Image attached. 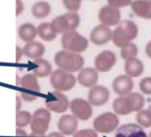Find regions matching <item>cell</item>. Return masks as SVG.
Returning a JSON list of instances; mask_svg holds the SVG:
<instances>
[{"label":"cell","mask_w":151,"mask_h":137,"mask_svg":"<svg viewBox=\"0 0 151 137\" xmlns=\"http://www.w3.org/2000/svg\"><path fill=\"white\" fill-rule=\"evenodd\" d=\"M69 102L68 97L60 91H52L49 93L47 99L45 100L46 108L55 113H63L69 107Z\"/></svg>","instance_id":"8"},{"label":"cell","mask_w":151,"mask_h":137,"mask_svg":"<svg viewBox=\"0 0 151 137\" xmlns=\"http://www.w3.org/2000/svg\"><path fill=\"white\" fill-rule=\"evenodd\" d=\"M22 98L21 97H19L18 95H16V111H21L22 108Z\"/></svg>","instance_id":"39"},{"label":"cell","mask_w":151,"mask_h":137,"mask_svg":"<svg viewBox=\"0 0 151 137\" xmlns=\"http://www.w3.org/2000/svg\"><path fill=\"white\" fill-rule=\"evenodd\" d=\"M50 83L55 90L66 92L69 91L75 87L77 83V79L73 75V74L59 68V69L54 70L50 75Z\"/></svg>","instance_id":"6"},{"label":"cell","mask_w":151,"mask_h":137,"mask_svg":"<svg viewBox=\"0 0 151 137\" xmlns=\"http://www.w3.org/2000/svg\"><path fill=\"white\" fill-rule=\"evenodd\" d=\"M61 45L65 50H68L74 53L84 52L89 45V42L76 30H71L64 33L61 37Z\"/></svg>","instance_id":"3"},{"label":"cell","mask_w":151,"mask_h":137,"mask_svg":"<svg viewBox=\"0 0 151 137\" xmlns=\"http://www.w3.org/2000/svg\"><path fill=\"white\" fill-rule=\"evenodd\" d=\"M24 11V5H23V2L22 0H16V11H15V13H16V16H19L22 13V12Z\"/></svg>","instance_id":"36"},{"label":"cell","mask_w":151,"mask_h":137,"mask_svg":"<svg viewBox=\"0 0 151 137\" xmlns=\"http://www.w3.org/2000/svg\"><path fill=\"white\" fill-rule=\"evenodd\" d=\"M22 50H23L24 56L34 60L37 58H41L45 52V45L37 41H32L30 43H27L23 46Z\"/></svg>","instance_id":"18"},{"label":"cell","mask_w":151,"mask_h":137,"mask_svg":"<svg viewBox=\"0 0 151 137\" xmlns=\"http://www.w3.org/2000/svg\"><path fill=\"white\" fill-rule=\"evenodd\" d=\"M139 89L145 95H151V77H145L140 81Z\"/></svg>","instance_id":"32"},{"label":"cell","mask_w":151,"mask_h":137,"mask_svg":"<svg viewBox=\"0 0 151 137\" xmlns=\"http://www.w3.org/2000/svg\"><path fill=\"white\" fill-rule=\"evenodd\" d=\"M62 3L68 12L77 13L81 7L82 0H62Z\"/></svg>","instance_id":"31"},{"label":"cell","mask_w":151,"mask_h":137,"mask_svg":"<svg viewBox=\"0 0 151 137\" xmlns=\"http://www.w3.org/2000/svg\"><path fill=\"white\" fill-rule=\"evenodd\" d=\"M20 87L23 89H27L36 93H38L41 90L37 77L33 73L26 74L21 78Z\"/></svg>","instance_id":"24"},{"label":"cell","mask_w":151,"mask_h":137,"mask_svg":"<svg viewBox=\"0 0 151 137\" xmlns=\"http://www.w3.org/2000/svg\"><path fill=\"white\" fill-rule=\"evenodd\" d=\"M52 73V67L49 61L41 57L34 60L33 74L37 78H45L50 76Z\"/></svg>","instance_id":"22"},{"label":"cell","mask_w":151,"mask_h":137,"mask_svg":"<svg viewBox=\"0 0 151 137\" xmlns=\"http://www.w3.org/2000/svg\"><path fill=\"white\" fill-rule=\"evenodd\" d=\"M148 111L151 112V104H150V105H149V107H148Z\"/></svg>","instance_id":"44"},{"label":"cell","mask_w":151,"mask_h":137,"mask_svg":"<svg viewBox=\"0 0 151 137\" xmlns=\"http://www.w3.org/2000/svg\"><path fill=\"white\" fill-rule=\"evenodd\" d=\"M99 80V73L93 67H86L80 70L78 75V81L80 85L86 88H93L96 86Z\"/></svg>","instance_id":"16"},{"label":"cell","mask_w":151,"mask_h":137,"mask_svg":"<svg viewBox=\"0 0 151 137\" xmlns=\"http://www.w3.org/2000/svg\"><path fill=\"white\" fill-rule=\"evenodd\" d=\"M37 35L45 42H51L57 36V33L53 30L50 22H42L37 27Z\"/></svg>","instance_id":"26"},{"label":"cell","mask_w":151,"mask_h":137,"mask_svg":"<svg viewBox=\"0 0 151 137\" xmlns=\"http://www.w3.org/2000/svg\"><path fill=\"white\" fill-rule=\"evenodd\" d=\"M98 17L101 23L108 27L116 26L121 22L120 10L109 5L104 6L103 7L101 8L98 13Z\"/></svg>","instance_id":"10"},{"label":"cell","mask_w":151,"mask_h":137,"mask_svg":"<svg viewBox=\"0 0 151 137\" xmlns=\"http://www.w3.org/2000/svg\"><path fill=\"white\" fill-rule=\"evenodd\" d=\"M119 125V119L114 112H104L95 118L93 126L97 133H113Z\"/></svg>","instance_id":"7"},{"label":"cell","mask_w":151,"mask_h":137,"mask_svg":"<svg viewBox=\"0 0 151 137\" xmlns=\"http://www.w3.org/2000/svg\"><path fill=\"white\" fill-rule=\"evenodd\" d=\"M138 26L129 20L122 21L112 31V42L119 48H123L131 43L138 36Z\"/></svg>","instance_id":"1"},{"label":"cell","mask_w":151,"mask_h":137,"mask_svg":"<svg viewBox=\"0 0 151 137\" xmlns=\"http://www.w3.org/2000/svg\"><path fill=\"white\" fill-rule=\"evenodd\" d=\"M136 121L141 127L151 126V112L147 110H141L136 115Z\"/></svg>","instance_id":"29"},{"label":"cell","mask_w":151,"mask_h":137,"mask_svg":"<svg viewBox=\"0 0 151 137\" xmlns=\"http://www.w3.org/2000/svg\"><path fill=\"white\" fill-rule=\"evenodd\" d=\"M73 137H98V133L94 129H82L76 132Z\"/></svg>","instance_id":"33"},{"label":"cell","mask_w":151,"mask_h":137,"mask_svg":"<svg viewBox=\"0 0 151 137\" xmlns=\"http://www.w3.org/2000/svg\"><path fill=\"white\" fill-rule=\"evenodd\" d=\"M51 111L47 108H39L32 114V120L30 123V129L32 135L45 136L49 128L51 122Z\"/></svg>","instance_id":"5"},{"label":"cell","mask_w":151,"mask_h":137,"mask_svg":"<svg viewBox=\"0 0 151 137\" xmlns=\"http://www.w3.org/2000/svg\"><path fill=\"white\" fill-rule=\"evenodd\" d=\"M110 93L109 90L101 85H96L91 88L88 93V102L93 106H102L106 104L109 100Z\"/></svg>","instance_id":"12"},{"label":"cell","mask_w":151,"mask_h":137,"mask_svg":"<svg viewBox=\"0 0 151 137\" xmlns=\"http://www.w3.org/2000/svg\"><path fill=\"white\" fill-rule=\"evenodd\" d=\"M20 97L21 98L25 101V102H28V103H31V102H34L37 99V96L35 95L34 93L32 92H25V91H22L21 94H20Z\"/></svg>","instance_id":"35"},{"label":"cell","mask_w":151,"mask_h":137,"mask_svg":"<svg viewBox=\"0 0 151 137\" xmlns=\"http://www.w3.org/2000/svg\"><path fill=\"white\" fill-rule=\"evenodd\" d=\"M80 24V16L78 13L68 12L55 17L51 25L57 34H64L68 31L76 30Z\"/></svg>","instance_id":"4"},{"label":"cell","mask_w":151,"mask_h":137,"mask_svg":"<svg viewBox=\"0 0 151 137\" xmlns=\"http://www.w3.org/2000/svg\"><path fill=\"white\" fill-rule=\"evenodd\" d=\"M112 89L118 96H128L133 89V81L128 75H119L112 82Z\"/></svg>","instance_id":"15"},{"label":"cell","mask_w":151,"mask_h":137,"mask_svg":"<svg viewBox=\"0 0 151 137\" xmlns=\"http://www.w3.org/2000/svg\"><path fill=\"white\" fill-rule=\"evenodd\" d=\"M145 50H146V54L147 55V57L151 58V41L147 43Z\"/></svg>","instance_id":"40"},{"label":"cell","mask_w":151,"mask_h":137,"mask_svg":"<svg viewBox=\"0 0 151 137\" xmlns=\"http://www.w3.org/2000/svg\"><path fill=\"white\" fill-rule=\"evenodd\" d=\"M23 55H24V53H23L22 48H21L19 46H16V59H15L16 63H19L20 62V60L22 59V57Z\"/></svg>","instance_id":"37"},{"label":"cell","mask_w":151,"mask_h":137,"mask_svg":"<svg viewBox=\"0 0 151 137\" xmlns=\"http://www.w3.org/2000/svg\"><path fill=\"white\" fill-rule=\"evenodd\" d=\"M20 83H21V78H19V76L16 75V86L20 87Z\"/></svg>","instance_id":"42"},{"label":"cell","mask_w":151,"mask_h":137,"mask_svg":"<svg viewBox=\"0 0 151 137\" xmlns=\"http://www.w3.org/2000/svg\"><path fill=\"white\" fill-rule=\"evenodd\" d=\"M18 36L26 43H30L37 36V28L29 22L23 23L18 28Z\"/></svg>","instance_id":"23"},{"label":"cell","mask_w":151,"mask_h":137,"mask_svg":"<svg viewBox=\"0 0 151 137\" xmlns=\"http://www.w3.org/2000/svg\"><path fill=\"white\" fill-rule=\"evenodd\" d=\"M47 137H65L64 134H62L60 132H52V133H50Z\"/></svg>","instance_id":"41"},{"label":"cell","mask_w":151,"mask_h":137,"mask_svg":"<svg viewBox=\"0 0 151 137\" xmlns=\"http://www.w3.org/2000/svg\"><path fill=\"white\" fill-rule=\"evenodd\" d=\"M131 7L138 17L146 20L151 19V0H133Z\"/></svg>","instance_id":"20"},{"label":"cell","mask_w":151,"mask_h":137,"mask_svg":"<svg viewBox=\"0 0 151 137\" xmlns=\"http://www.w3.org/2000/svg\"><path fill=\"white\" fill-rule=\"evenodd\" d=\"M54 62L60 69L71 74L82 70L85 65V59L80 54L65 50L54 55Z\"/></svg>","instance_id":"2"},{"label":"cell","mask_w":151,"mask_h":137,"mask_svg":"<svg viewBox=\"0 0 151 137\" xmlns=\"http://www.w3.org/2000/svg\"><path fill=\"white\" fill-rule=\"evenodd\" d=\"M116 63V56L111 50H103L99 53L94 60L95 69L101 73H107Z\"/></svg>","instance_id":"11"},{"label":"cell","mask_w":151,"mask_h":137,"mask_svg":"<svg viewBox=\"0 0 151 137\" xmlns=\"http://www.w3.org/2000/svg\"><path fill=\"white\" fill-rule=\"evenodd\" d=\"M138 55V47L135 43H129L126 46L121 48L120 50V56L125 61L133 57H136Z\"/></svg>","instance_id":"28"},{"label":"cell","mask_w":151,"mask_h":137,"mask_svg":"<svg viewBox=\"0 0 151 137\" xmlns=\"http://www.w3.org/2000/svg\"><path fill=\"white\" fill-rule=\"evenodd\" d=\"M16 136H18V137H28L29 134L27 133V131L24 128L17 127L16 128Z\"/></svg>","instance_id":"38"},{"label":"cell","mask_w":151,"mask_h":137,"mask_svg":"<svg viewBox=\"0 0 151 137\" xmlns=\"http://www.w3.org/2000/svg\"><path fill=\"white\" fill-rule=\"evenodd\" d=\"M51 5L47 1H37L36 2L31 8L32 15L37 19H44L47 17L51 13Z\"/></svg>","instance_id":"25"},{"label":"cell","mask_w":151,"mask_h":137,"mask_svg":"<svg viewBox=\"0 0 151 137\" xmlns=\"http://www.w3.org/2000/svg\"><path fill=\"white\" fill-rule=\"evenodd\" d=\"M115 137H148L143 128L133 123L124 124L116 132Z\"/></svg>","instance_id":"17"},{"label":"cell","mask_w":151,"mask_h":137,"mask_svg":"<svg viewBox=\"0 0 151 137\" xmlns=\"http://www.w3.org/2000/svg\"><path fill=\"white\" fill-rule=\"evenodd\" d=\"M32 120V114L28 111H19L16 112L15 124L17 127L24 128L30 125Z\"/></svg>","instance_id":"27"},{"label":"cell","mask_w":151,"mask_h":137,"mask_svg":"<svg viewBox=\"0 0 151 137\" xmlns=\"http://www.w3.org/2000/svg\"><path fill=\"white\" fill-rule=\"evenodd\" d=\"M107 1H108V5L118 9L132 5V0H107Z\"/></svg>","instance_id":"34"},{"label":"cell","mask_w":151,"mask_h":137,"mask_svg":"<svg viewBox=\"0 0 151 137\" xmlns=\"http://www.w3.org/2000/svg\"><path fill=\"white\" fill-rule=\"evenodd\" d=\"M69 109L76 118L79 120H88L93 115V105L83 98H75L69 104Z\"/></svg>","instance_id":"9"},{"label":"cell","mask_w":151,"mask_h":137,"mask_svg":"<svg viewBox=\"0 0 151 137\" xmlns=\"http://www.w3.org/2000/svg\"><path fill=\"white\" fill-rule=\"evenodd\" d=\"M148 137H151V132H150V133H149V136Z\"/></svg>","instance_id":"45"},{"label":"cell","mask_w":151,"mask_h":137,"mask_svg":"<svg viewBox=\"0 0 151 137\" xmlns=\"http://www.w3.org/2000/svg\"><path fill=\"white\" fill-rule=\"evenodd\" d=\"M112 108L116 114L122 116L133 112L132 104L129 96H122L116 98L112 104Z\"/></svg>","instance_id":"19"},{"label":"cell","mask_w":151,"mask_h":137,"mask_svg":"<svg viewBox=\"0 0 151 137\" xmlns=\"http://www.w3.org/2000/svg\"><path fill=\"white\" fill-rule=\"evenodd\" d=\"M132 104V108L133 111H139L143 110V107L145 105V99L143 96L139 93H131L128 95Z\"/></svg>","instance_id":"30"},{"label":"cell","mask_w":151,"mask_h":137,"mask_svg":"<svg viewBox=\"0 0 151 137\" xmlns=\"http://www.w3.org/2000/svg\"><path fill=\"white\" fill-rule=\"evenodd\" d=\"M124 71L126 75L131 78H137L141 76L144 72V65L137 57H133L125 61L124 64Z\"/></svg>","instance_id":"21"},{"label":"cell","mask_w":151,"mask_h":137,"mask_svg":"<svg viewBox=\"0 0 151 137\" xmlns=\"http://www.w3.org/2000/svg\"><path fill=\"white\" fill-rule=\"evenodd\" d=\"M29 137H45V136H36V135H32V134H29Z\"/></svg>","instance_id":"43"},{"label":"cell","mask_w":151,"mask_h":137,"mask_svg":"<svg viewBox=\"0 0 151 137\" xmlns=\"http://www.w3.org/2000/svg\"><path fill=\"white\" fill-rule=\"evenodd\" d=\"M90 40L96 45L106 44L112 40V30L109 28V27L100 24L91 31Z\"/></svg>","instance_id":"13"},{"label":"cell","mask_w":151,"mask_h":137,"mask_svg":"<svg viewBox=\"0 0 151 137\" xmlns=\"http://www.w3.org/2000/svg\"><path fill=\"white\" fill-rule=\"evenodd\" d=\"M59 131L64 135H73L78 130V119L74 115L65 114L61 116L57 123Z\"/></svg>","instance_id":"14"}]
</instances>
